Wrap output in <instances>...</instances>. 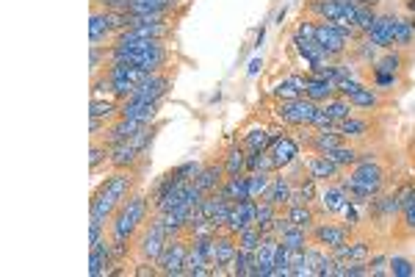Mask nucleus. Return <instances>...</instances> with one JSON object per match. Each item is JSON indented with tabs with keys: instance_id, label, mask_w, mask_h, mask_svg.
Returning a JSON list of instances; mask_svg holds the SVG:
<instances>
[{
	"instance_id": "nucleus-18",
	"label": "nucleus",
	"mask_w": 415,
	"mask_h": 277,
	"mask_svg": "<svg viewBox=\"0 0 415 277\" xmlns=\"http://www.w3.org/2000/svg\"><path fill=\"white\" fill-rule=\"evenodd\" d=\"M338 95V86L330 83V80H322V78H310L307 75V89H304V98H310L313 103H327Z\"/></svg>"
},
{
	"instance_id": "nucleus-16",
	"label": "nucleus",
	"mask_w": 415,
	"mask_h": 277,
	"mask_svg": "<svg viewBox=\"0 0 415 277\" xmlns=\"http://www.w3.org/2000/svg\"><path fill=\"white\" fill-rule=\"evenodd\" d=\"M304 164H307L310 177H316V180H333V177H338V175H341V166H338L335 161H330L324 153L310 155Z\"/></svg>"
},
{
	"instance_id": "nucleus-1",
	"label": "nucleus",
	"mask_w": 415,
	"mask_h": 277,
	"mask_svg": "<svg viewBox=\"0 0 415 277\" xmlns=\"http://www.w3.org/2000/svg\"><path fill=\"white\" fill-rule=\"evenodd\" d=\"M136 172L133 169H117V175L106 177V183L91 197V222H109L117 208L133 195Z\"/></svg>"
},
{
	"instance_id": "nucleus-21",
	"label": "nucleus",
	"mask_w": 415,
	"mask_h": 277,
	"mask_svg": "<svg viewBox=\"0 0 415 277\" xmlns=\"http://www.w3.org/2000/svg\"><path fill=\"white\" fill-rule=\"evenodd\" d=\"M222 192L230 197V200H236V203H241V200H252L249 197V175H230L225 183H222Z\"/></svg>"
},
{
	"instance_id": "nucleus-39",
	"label": "nucleus",
	"mask_w": 415,
	"mask_h": 277,
	"mask_svg": "<svg viewBox=\"0 0 415 277\" xmlns=\"http://www.w3.org/2000/svg\"><path fill=\"white\" fill-rule=\"evenodd\" d=\"M390 274H396V277H412L415 266L407 258H390Z\"/></svg>"
},
{
	"instance_id": "nucleus-36",
	"label": "nucleus",
	"mask_w": 415,
	"mask_h": 277,
	"mask_svg": "<svg viewBox=\"0 0 415 277\" xmlns=\"http://www.w3.org/2000/svg\"><path fill=\"white\" fill-rule=\"evenodd\" d=\"M330 161H335L338 166H346V164H357L360 158V153L355 150V147H346V144H341V147H335V150H330V153H324Z\"/></svg>"
},
{
	"instance_id": "nucleus-27",
	"label": "nucleus",
	"mask_w": 415,
	"mask_h": 277,
	"mask_svg": "<svg viewBox=\"0 0 415 277\" xmlns=\"http://www.w3.org/2000/svg\"><path fill=\"white\" fill-rule=\"evenodd\" d=\"M401 222L410 233H415V186L401 195Z\"/></svg>"
},
{
	"instance_id": "nucleus-8",
	"label": "nucleus",
	"mask_w": 415,
	"mask_h": 277,
	"mask_svg": "<svg viewBox=\"0 0 415 277\" xmlns=\"http://www.w3.org/2000/svg\"><path fill=\"white\" fill-rule=\"evenodd\" d=\"M352 177L360 183L363 189H368L371 195H379L382 183H385V172H382V166H379V164H374V161H357V164H355Z\"/></svg>"
},
{
	"instance_id": "nucleus-30",
	"label": "nucleus",
	"mask_w": 415,
	"mask_h": 277,
	"mask_svg": "<svg viewBox=\"0 0 415 277\" xmlns=\"http://www.w3.org/2000/svg\"><path fill=\"white\" fill-rule=\"evenodd\" d=\"M271 131L269 128H260V131H252V133H247V139H244V147L249 150V153H258V150H269L271 147Z\"/></svg>"
},
{
	"instance_id": "nucleus-29",
	"label": "nucleus",
	"mask_w": 415,
	"mask_h": 277,
	"mask_svg": "<svg viewBox=\"0 0 415 277\" xmlns=\"http://www.w3.org/2000/svg\"><path fill=\"white\" fill-rule=\"evenodd\" d=\"M322 109L327 111V117H330L333 122H341V120L352 117V109H355V106H352L346 98H341V100H338V98H333V100H327Z\"/></svg>"
},
{
	"instance_id": "nucleus-6",
	"label": "nucleus",
	"mask_w": 415,
	"mask_h": 277,
	"mask_svg": "<svg viewBox=\"0 0 415 277\" xmlns=\"http://www.w3.org/2000/svg\"><path fill=\"white\" fill-rule=\"evenodd\" d=\"M316 42L324 47V53H327L330 58L344 56V53H346V45H349V39H346L335 25H330V23H319V25H316Z\"/></svg>"
},
{
	"instance_id": "nucleus-23",
	"label": "nucleus",
	"mask_w": 415,
	"mask_h": 277,
	"mask_svg": "<svg viewBox=\"0 0 415 277\" xmlns=\"http://www.w3.org/2000/svg\"><path fill=\"white\" fill-rule=\"evenodd\" d=\"M322 206L327 214H344V208L349 206V197L341 186H327V192L322 195Z\"/></svg>"
},
{
	"instance_id": "nucleus-19",
	"label": "nucleus",
	"mask_w": 415,
	"mask_h": 277,
	"mask_svg": "<svg viewBox=\"0 0 415 277\" xmlns=\"http://www.w3.org/2000/svg\"><path fill=\"white\" fill-rule=\"evenodd\" d=\"M291 192H293V183H291L285 175H280V177L271 180V186H269V192L263 195V200H269L274 208H282V206L291 203Z\"/></svg>"
},
{
	"instance_id": "nucleus-20",
	"label": "nucleus",
	"mask_w": 415,
	"mask_h": 277,
	"mask_svg": "<svg viewBox=\"0 0 415 277\" xmlns=\"http://www.w3.org/2000/svg\"><path fill=\"white\" fill-rule=\"evenodd\" d=\"M341 144H344V136L333 128H319V131H313V139H310V150L313 153H330Z\"/></svg>"
},
{
	"instance_id": "nucleus-7",
	"label": "nucleus",
	"mask_w": 415,
	"mask_h": 277,
	"mask_svg": "<svg viewBox=\"0 0 415 277\" xmlns=\"http://www.w3.org/2000/svg\"><path fill=\"white\" fill-rule=\"evenodd\" d=\"M255 214H258V200H241V203H233L225 230H227V233H233V236H238L244 228L255 225Z\"/></svg>"
},
{
	"instance_id": "nucleus-33",
	"label": "nucleus",
	"mask_w": 415,
	"mask_h": 277,
	"mask_svg": "<svg viewBox=\"0 0 415 277\" xmlns=\"http://www.w3.org/2000/svg\"><path fill=\"white\" fill-rule=\"evenodd\" d=\"M271 186V177L269 172H249V197L252 200H260Z\"/></svg>"
},
{
	"instance_id": "nucleus-35",
	"label": "nucleus",
	"mask_w": 415,
	"mask_h": 277,
	"mask_svg": "<svg viewBox=\"0 0 415 277\" xmlns=\"http://www.w3.org/2000/svg\"><path fill=\"white\" fill-rule=\"evenodd\" d=\"M280 244L288 247V250H304V247H307V230L291 228V230H285V233L280 236Z\"/></svg>"
},
{
	"instance_id": "nucleus-40",
	"label": "nucleus",
	"mask_w": 415,
	"mask_h": 277,
	"mask_svg": "<svg viewBox=\"0 0 415 277\" xmlns=\"http://www.w3.org/2000/svg\"><path fill=\"white\" fill-rule=\"evenodd\" d=\"M368 274H374V277L390 274V261H388V258H382V255H377L374 261L368 258Z\"/></svg>"
},
{
	"instance_id": "nucleus-43",
	"label": "nucleus",
	"mask_w": 415,
	"mask_h": 277,
	"mask_svg": "<svg viewBox=\"0 0 415 277\" xmlns=\"http://www.w3.org/2000/svg\"><path fill=\"white\" fill-rule=\"evenodd\" d=\"M407 6H410V9L415 12V0H407Z\"/></svg>"
},
{
	"instance_id": "nucleus-38",
	"label": "nucleus",
	"mask_w": 415,
	"mask_h": 277,
	"mask_svg": "<svg viewBox=\"0 0 415 277\" xmlns=\"http://www.w3.org/2000/svg\"><path fill=\"white\" fill-rule=\"evenodd\" d=\"M401 69V58L396 53H385L377 64H374V72H388V75H396Z\"/></svg>"
},
{
	"instance_id": "nucleus-13",
	"label": "nucleus",
	"mask_w": 415,
	"mask_h": 277,
	"mask_svg": "<svg viewBox=\"0 0 415 277\" xmlns=\"http://www.w3.org/2000/svg\"><path fill=\"white\" fill-rule=\"evenodd\" d=\"M313 239H316V244H322L327 250H335V247H341V244L349 241V228L346 225H330V222H324V225L313 228Z\"/></svg>"
},
{
	"instance_id": "nucleus-28",
	"label": "nucleus",
	"mask_w": 415,
	"mask_h": 277,
	"mask_svg": "<svg viewBox=\"0 0 415 277\" xmlns=\"http://www.w3.org/2000/svg\"><path fill=\"white\" fill-rule=\"evenodd\" d=\"M89 117H97V120H114L120 117V106L111 103V100H100V98H91V106H89Z\"/></svg>"
},
{
	"instance_id": "nucleus-42",
	"label": "nucleus",
	"mask_w": 415,
	"mask_h": 277,
	"mask_svg": "<svg viewBox=\"0 0 415 277\" xmlns=\"http://www.w3.org/2000/svg\"><path fill=\"white\" fill-rule=\"evenodd\" d=\"M133 274H139V277H147V274H150V277H153V274H161V269H155V266H150V263H142Z\"/></svg>"
},
{
	"instance_id": "nucleus-22",
	"label": "nucleus",
	"mask_w": 415,
	"mask_h": 277,
	"mask_svg": "<svg viewBox=\"0 0 415 277\" xmlns=\"http://www.w3.org/2000/svg\"><path fill=\"white\" fill-rule=\"evenodd\" d=\"M338 133L344 139H363L371 133V122L368 120H357V117H346L338 122Z\"/></svg>"
},
{
	"instance_id": "nucleus-17",
	"label": "nucleus",
	"mask_w": 415,
	"mask_h": 277,
	"mask_svg": "<svg viewBox=\"0 0 415 277\" xmlns=\"http://www.w3.org/2000/svg\"><path fill=\"white\" fill-rule=\"evenodd\" d=\"M333 258L335 261H346V263H355V261H366L368 263V258H371V244L368 241H346V244H341V247H335L333 250Z\"/></svg>"
},
{
	"instance_id": "nucleus-32",
	"label": "nucleus",
	"mask_w": 415,
	"mask_h": 277,
	"mask_svg": "<svg viewBox=\"0 0 415 277\" xmlns=\"http://www.w3.org/2000/svg\"><path fill=\"white\" fill-rule=\"evenodd\" d=\"M236 239H238V247H241V250L255 252V250L260 247V241H263V230H260L258 225H249V228H244Z\"/></svg>"
},
{
	"instance_id": "nucleus-14",
	"label": "nucleus",
	"mask_w": 415,
	"mask_h": 277,
	"mask_svg": "<svg viewBox=\"0 0 415 277\" xmlns=\"http://www.w3.org/2000/svg\"><path fill=\"white\" fill-rule=\"evenodd\" d=\"M144 153L128 139V142H120V144H111V155H109V164L114 169H131Z\"/></svg>"
},
{
	"instance_id": "nucleus-4",
	"label": "nucleus",
	"mask_w": 415,
	"mask_h": 277,
	"mask_svg": "<svg viewBox=\"0 0 415 277\" xmlns=\"http://www.w3.org/2000/svg\"><path fill=\"white\" fill-rule=\"evenodd\" d=\"M166 241H169L166 230L161 228L158 219H153L150 228H147V230L142 233V239H139V252H142V258H144V261H158L161 252H164V247H166Z\"/></svg>"
},
{
	"instance_id": "nucleus-37",
	"label": "nucleus",
	"mask_w": 415,
	"mask_h": 277,
	"mask_svg": "<svg viewBox=\"0 0 415 277\" xmlns=\"http://www.w3.org/2000/svg\"><path fill=\"white\" fill-rule=\"evenodd\" d=\"M377 12L374 9H366V6H357V20H355V28L357 31H363V34H368L371 28H374V23H377Z\"/></svg>"
},
{
	"instance_id": "nucleus-25",
	"label": "nucleus",
	"mask_w": 415,
	"mask_h": 277,
	"mask_svg": "<svg viewBox=\"0 0 415 277\" xmlns=\"http://www.w3.org/2000/svg\"><path fill=\"white\" fill-rule=\"evenodd\" d=\"M285 217H288L296 228H302V230H313V228H316V214L310 211L307 206H291Z\"/></svg>"
},
{
	"instance_id": "nucleus-31",
	"label": "nucleus",
	"mask_w": 415,
	"mask_h": 277,
	"mask_svg": "<svg viewBox=\"0 0 415 277\" xmlns=\"http://www.w3.org/2000/svg\"><path fill=\"white\" fill-rule=\"evenodd\" d=\"M244 169H247L244 147H233V150H227V155H225V172H227V177H230V175H241Z\"/></svg>"
},
{
	"instance_id": "nucleus-11",
	"label": "nucleus",
	"mask_w": 415,
	"mask_h": 277,
	"mask_svg": "<svg viewBox=\"0 0 415 277\" xmlns=\"http://www.w3.org/2000/svg\"><path fill=\"white\" fill-rule=\"evenodd\" d=\"M396 23H399V17H393V14H379L377 17V23H374V28L366 34L377 47H382V50H390L393 47V34H396Z\"/></svg>"
},
{
	"instance_id": "nucleus-9",
	"label": "nucleus",
	"mask_w": 415,
	"mask_h": 277,
	"mask_svg": "<svg viewBox=\"0 0 415 277\" xmlns=\"http://www.w3.org/2000/svg\"><path fill=\"white\" fill-rule=\"evenodd\" d=\"M277 247H280V239L274 233H263V241L255 250V277H271Z\"/></svg>"
},
{
	"instance_id": "nucleus-5",
	"label": "nucleus",
	"mask_w": 415,
	"mask_h": 277,
	"mask_svg": "<svg viewBox=\"0 0 415 277\" xmlns=\"http://www.w3.org/2000/svg\"><path fill=\"white\" fill-rule=\"evenodd\" d=\"M172 89V80H169V75H161V72H155V75H150L144 83H139L136 86V91H133V100H144V103H161V98L166 95V91Z\"/></svg>"
},
{
	"instance_id": "nucleus-34",
	"label": "nucleus",
	"mask_w": 415,
	"mask_h": 277,
	"mask_svg": "<svg viewBox=\"0 0 415 277\" xmlns=\"http://www.w3.org/2000/svg\"><path fill=\"white\" fill-rule=\"evenodd\" d=\"M412 34H415V20H410V17L399 20V23H396V34H393V45H396V47L412 45Z\"/></svg>"
},
{
	"instance_id": "nucleus-24",
	"label": "nucleus",
	"mask_w": 415,
	"mask_h": 277,
	"mask_svg": "<svg viewBox=\"0 0 415 277\" xmlns=\"http://www.w3.org/2000/svg\"><path fill=\"white\" fill-rule=\"evenodd\" d=\"M346 100H349L355 109H377V106H379L377 91H374V89H368V86H363V83L352 91V95H349Z\"/></svg>"
},
{
	"instance_id": "nucleus-10",
	"label": "nucleus",
	"mask_w": 415,
	"mask_h": 277,
	"mask_svg": "<svg viewBox=\"0 0 415 277\" xmlns=\"http://www.w3.org/2000/svg\"><path fill=\"white\" fill-rule=\"evenodd\" d=\"M225 175H227V172H225V164H208V166H202L199 175L194 177V186H197L199 192H205V195H214V192L222 189V183L227 180Z\"/></svg>"
},
{
	"instance_id": "nucleus-41",
	"label": "nucleus",
	"mask_w": 415,
	"mask_h": 277,
	"mask_svg": "<svg viewBox=\"0 0 415 277\" xmlns=\"http://www.w3.org/2000/svg\"><path fill=\"white\" fill-rule=\"evenodd\" d=\"M357 56H360L363 61H374V58H377V45L366 36L363 42H357Z\"/></svg>"
},
{
	"instance_id": "nucleus-12",
	"label": "nucleus",
	"mask_w": 415,
	"mask_h": 277,
	"mask_svg": "<svg viewBox=\"0 0 415 277\" xmlns=\"http://www.w3.org/2000/svg\"><path fill=\"white\" fill-rule=\"evenodd\" d=\"M158 109H161V103H144V100H133V98H128V100H122V106H120V117L150 125V122L155 120Z\"/></svg>"
},
{
	"instance_id": "nucleus-3",
	"label": "nucleus",
	"mask_w": 415,
	"mask_h": 277,
	"mask_svg": "<svg viewBox=\"0 0 415 277\" xmlns=\"http://www.w3.org/2000/svg\"><path fill=\"white\" fill-rule=\"evenodd\" d=\"M322 106L319 103H313L310 98H299V100H282L280 106H277V117L282 120V122H288V125H299V128H310V122H313V117H316V111H319Z\"/></svg>"
},
{
	"instance_id": "nucleus-2",
	"label": "nucleus",
	"mask_w": 415,
	"mask_h": 277,
	"mask_svg": "<svg viewBox=\"0 0 415 277\" xmlns=\"http://www.w3.org/2000/svg\"><path fill=\"white\" fill-rule=\"evenodd\" d=\"M188 250H191V241H183L180 236L169 239L161 258L155 261L161 274H172V277H180L186 272V258H188Z\"/></svg>"
},
{
	"instance_id": "nucleus-26",
	"label": "nucleus",
	"mask_w": 415,
	"mask_h": 277,
	"mask_svg": "<svg viewBox=\"0 0 415 277\" xmlns=\"http://www.w3.org/2000/svg\"><path fill=\"white\" fill-rule=\"evenodd\" d=\"M280 208H274L269 200H258V214H255V225L263 230V233H271V225H274V217H277Z\"/></svg>"
},
{
	"instance_id": "nucleus-15",
	"label": "nucleus",
	"mask_w": 415,
	"mask_h": 277,
	"mask_svg": "<svg viewBox=\"0 0 415 277\" xmlns=\"http://www.w3.org/2000/svg\"><path fill=\"white\" fill-rule=\"evenodd\" d=\"M269 153H271V158H274V166L277 169H285L288 164H293L296 158H299V144L291 139V136H280L271 147H269Z\"/></svg>"
}]
</instances>
